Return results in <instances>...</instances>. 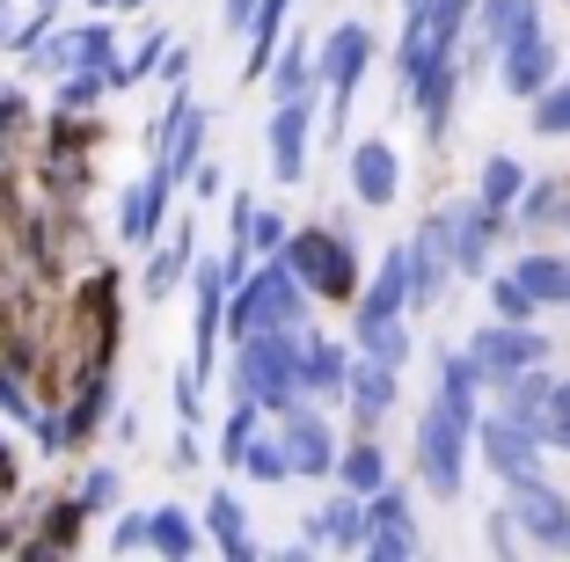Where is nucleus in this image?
<instances>
[{
    "label": "nucleus",
    "instance_id": "obj_1",
    "mask_svg": "<svg viewBox=\"0 0 570 562\" xmlns=\"http://www.w3.org/2000/svg\"><path fill=\"white\" fill-rule=\"evenodd\" d=\"M307 307L315 299L301 293V278L271 256V264H249L227 299V344H249V336H301L307 329Z\"/></svg>",
    "mask_w": 570,
    "mask_h": 562
},
{
    "label": "nucleus",
    "instance_id": "obj_2",
    "mask_svg": "<svg viewBox=\"0 0 570 562\" xmlns=\"http://www.w3.org/2000/svg\"><path fill=\"white\" fill-rule=\"evenodd\" d=\"M301 336H249V344H235V395L256 402L264 416H285V410H301L307 387H301Z\"/></svg>",
    "mask_w": 570,
    "mask_h": 562
},
{
    "label": "nucleus",
    "instance_id": "obj_3",
    "mask_svg": "<svg viewBox=\"0 0 570 562\" xmlns=\"http://www.w3.org/2000/svg\"><path fill=\"white\" fill-rule=\"evenodd\" d=\"M278 264L301 278L307 299H358V285H366L358 278V248L344 227H293L278 248Z\"/></svg>",
    "mask_w": 570,
    "mask_h": 562
},
{
    "label": "nucleus",
    "instance_id": "obj_4",
    "mask_svg": "<svg viewBox=\"0 0 570 562\" xmlns=\"http://www.w3.org/2000/svg\"><path fill=\"white\" fill-rule=\"evenodd\" d=\"M373 51L381 45H373L366 22H336V30L315 45V88H322V110H330V132H344V117H352V96H358V81H366Z\"/></svg>",
    "mask_w": 570,
    "mask_h": 562
},
{
    "label": "nucleus",
    "instance_id": "obj_5",
    "mask_svg": "<svg viewBox=\"0 0 570 562\" xmlns=\"http://www.w3.org/2000/svg\"><path fill=\"white\" fill-rule=\"evenodd\" d=\"M410 453H417V482H424V490H432L439 504H461L475 431H469V424H453L446 410H424V416H417V438H410Z\"/></svg>",
    "mask_w": 570,
    "mask_h": 562
},
{
    "label": "nucleus",
    "instance_id": "obj_6",
    "mask_svg": "<svg viewBox=\"0 0 570 562\" xmlns=\"http://www.w3.org/2000/svg\"><path fill=\"white\" fill-rule=\"evenodd\" d=\"M461 351H469V365L483 373L490 395H498V387H512L520 373H541V365L556 358L549 336H541V329H520V322H483V329H475Z\"/></svg>",
    "mask_w": 570,
    "mask_h": 562
},
{
    "label": "nucleus",
    "instance_id": "obj_7",
    "mask_svg": "<svg viewBox=\"0 0 570 562\" xmlns=\"http://www.w3.org/2000/svg\"><path fill=\"white\" fill-rule=\"evenodd\" d=\"M235 285H242V270H227V256H198V270H190V373L219 365V329H227Z\"/></svg>",
    "mask_w": 570,
    "mask_h": 562
},
{
    "label": "nucleus",
    "instance_id": "obj_8",
    "mask_svg": "<svg viewBox=\"0 0 570 562\" xmlns=\"http://www.w3.org/2000/svg\"><path fill=\"white\" fill-rule=\"evenodd\" d=\"M556 81H563V45H556L549 30H527L498 51V88L512 102H541Z\"/></svg>",
    "mask_w": 570,
    "mask_h": 562
},
{
    "label": "nucleus",
    "instance_id": "obj_9",
    "mask_svg": "<svg viewBox=\"0 0 570 562\" xmlns=\"http://www.w3.org/2000/svg\"><path fill=\"white\" fill-rule=\"evenodd\" d=\"M315 117H322V96H285V102H271L264 154H271V176H278V183H301L307 176V154H315Z\"/></svg>",
    "mask_w": 570,
    "mask_h": 562
},
{
    "label": "nucleus",
    "instance_id": "obj_10",
    "mask_svg": "<svg viewBox=\"0 0 570 562\" xmlns=\"http://www.w3.org/2000/svg\"><path fill=\"white\" fill-rule=\"evenodd\" d=\"M504 519H512L534 548H570V496L556 490L549 475L504 482Z\"/></svg>",
    "mask_w": 570,
    "mask_h": 562
},
{
    "label": "nucleus",
    "instance_id": "obj_11",
    "mask_svg": "<svg viewBox=\"0 0 570 562\" xmlns=\"http://www.w3.org/2000/svg\"><path fill=\"white\" fill-rule=\"evenodd\" d=\"M541 431H527V424H512V416H498V410H483V424H475V461L490 467L498 482H527V475H541Z\"/></svg>",
    "mask_w": 570,
    "mask_h": 562
},
{
    "label": "nucleus",
    "instance_id": "obj_12",
    "mask_svg": "<svg viewBox=\"0 0 570 562\" xmlns=\"http://www.w3.org/2000/svg\"><path fill=\"white\" fill-rule=\"evenodd\" d=\"M432 219H439V234H446L453 270H461V278H483V270H490V248H498V234H504V219H498V213H483L475 198L439 205Z\"/></svg>",
    "mask_w": 570,
    "mask_h": 562
},
{
    "label": "nucleus",
    "instance_id": "obj_13",
    "mask_svg": "<svg viewBox=\"0 0 570 562\" xmlns=\"http://www.w3.org/2000/svg\"><path fill=\"white\" fill-rule=\"evenodd\" d=\"M278 446H285V461H293V475H307V482H322V475H336V431H330V416L315 410V402H301V410H285L278 416Z\"/></svg>",
    "mask_w": 570,
    "mask_h": 562
},
{
    "label": "nucleus",
    "instance_id": "obj_14",
    "mask_svg": "<svg viewBox=\"0 0 570 562\" xmlns=\"http://www.w3.org/2000/svg\"><path fill=\"white\" fill-rule=\"evenodd\" d=\"M344 183H352V198L366 213H387V205L403 198V154L387 147V139H358L352 161H344Z\"/></svg>",
    "mask_w": 570,
    "mask_h": 562
},
{
    "label": "nucleus",
    "instance_id": "obj_15",
    "mask_svg": "<svg viewBox=\"0 0 570 562\" xmlns=\"http://www.w3.org/2000/svg\"><path fill=\"white\" fill-rule=\"evenodd\" d=\"M483 373L469 365V351H439V365H432V410H446L453 424H483Z\"/></svg>",
    "mask_w": 570,
    "mask_h": 562
},
{
    "label": "nucleus",
    "instance_id": "obj_16",
    "mask_svg": "<svg viewBox=\"0 0 570 562\" xmlns=\"http://www.w3.org/2000/svg\"><path fill=\"white\" fill-rule=\"evenodd\" d=\"M453 256H446V234H439V219H424L417 234H410V307H439V299L453 293Z\"/></svg>",
    "mask_w": 570,
    "mask_h": 562
},
{
    "label": "nucleus",
    "instance_id": "obj_17",
    "mask_svg": "<svg viewBox=\"0 0 570 562\" xmlns=\"http://www.w3.org/2000/svg\"><path fill=\"white\" fill-rule=\"evenodd\" d=\"M387 315H410V241L387 248L381 270H373L352 299V322H387Z\"/></svg>",
    "mask_w": 570,
    "mask_h": 562
},
{
    "label": "nucleus",
    "instance_id": "obj_18",
    "mask_svg": "<svg viewBox=\"0 0 570 562\" xmlns=\"http://www.w3.org/2000/svg\"><path fill=\"white\" fill-rule=\"evenodd\" d=\"M395 395H403V373H395V365H373V358H358V351H352V381H344V410H352V424L373 431L387 410H395Z\"/></svg>",
    "mask_w": 570,
    "mask_h": 562
},
{
    "label": "nucleus",
    "instance_id": "obj_19",
    "mask_svg": "<svg viewBox=\"0 0 570 562\" xmlns=\"http://www.w3.org/2000/svg\"><path fill=\"white\" fill-rule=\"evenodd\" d=\"M190 270H198V219H176V227H168V248H154V264H147V278H139V293H147V299L184 293Z\"/></svg>",
    "mask_w": 570,
    "mask_h": 562
},
{
    "label": "nucleus",
    "instance_id": "obj_20",
    "mask_svg": "<svg viewBox=\"0 0 570 562\" xmlns=\"http://www.w3.org/2000/svg\"><path fill=\"white\" fill-rule=\"evenodd\" d=\"M373 526H366V496L336 490L330 504H315L307 512V548H366Z\"/></svg>",
    "mask_w": 570,
    "mask_h": 562
},
{
    "label": "nucleus",
    "instance_id": "obj_21",
    "mask_svg": "<svg viewBox=\"0 0 570 562\" xmlns=\"http://www.w3.org/2000/svg\"><path fill=\"white\" fill-rule=\"evenodd\" d=\"M475 59H498L512 37H527V30H541V0H475Z\"/></svg>",
    "mask_w": 570,
    "mask_h": 562
},
{
    "label": "nucleus",
    "instance_id": "obj_22",
    "mask_svg": "<svg viewBox=\"0 0 570 562\" xmlns=\"http://www.w3.org/2000/svg\"><path fill=\"white\" fill-rule=\"evenodd\" d=\"M344 381H352V351L336 344V336L307 329V344H301V387H307V402H344Z\"/></svg>",
    "mask_w": 570,
    "mask_h": 562
},
{
    "label": "nucleus",
    "instance_id": "obj_23",
    "mask_svg": "<svg viewBox=\"0 0 570 562\" xmlns=\"http://www.w3.org/2000/svg\"><path fill=\"white\" fill-rule=\"evenodd\" d=\"M504 278L520 285L534 307H570V256H549V248H527L504 264Z\"/></svg>",
    "mask_w": 570,
    "mask_h": 562
},
{
    "label": "nucleus",
    "instance_id": "obj_24",
    "mask_svg": "<svg viewBox=\"0 0 570 562\" xmlns=\"http://www.w3.org/2000/svg\"><path fill=\"white\" fill-rule=\"evenodd\" d=\"M461 88H469V67H461V59L432 67L417 88H410V102H417V117H424V132H432V139H446V125H453V102H461Z\"/></svg>",
    "mask_w": 570,
    "mask_h": 562
},
{
    "label": "nucleus",
    "instance_id": "obj_25",
    "mask_svg": "<svg viewBox=\"0 0 570 562\" xmlns=\"http://www.w3.org/2000/svg\"><path fill=\"white\" fill-rule=\"evenodd\" d=\"M527 183H534V168H527L520 154H490L483 176H475V205L498 213V219H512V213H520V198H527Z\"/></svg>",
    "mask_w": 570,
    "mask_h": 562
},
{
    "label": "nucleus",
    "instance_id": "obj_26",
    "mask_svg": "<svg viewBox=\"0 0 570 562\" xmlns=\"http://www.w3.org/2000/svg\"><path fill=\"white\" fill-rule=\"evenodd\" d=\"M205 533H213V548L227 562H256V541H249V504L242 496H227V490H213L205 496V519H198Z\"/></svg>",
    "mask_w": 570,
    "mask_h": 562
},
{
    "label": "nucleus",
    "instance_id": "obj_27",
    "mask_svg": "<svg viewBox=\"0 0 570 562\" xmlns=\"http://www.w3.org/2000/svg\"><path fill=\"white\" fill-rule=\"evenodd\" d=\"M161 227H168V183L139 176L132 190H125V198H118V234H125V241H132V248H147V241H154V234H161Z\"/></svg>",
    "mask_w": 570,
    "mask_h": 562
},
{
    "label": "nucleus",
    "instance_id": "obj_28",
    "mask_svg": "<svg viewBox=\"0 0 570 562\" xmlns=\"http://www.w3.org/2000/svg\"><path fill=\"white\" fill-rule=\"evenodd\" d=\"M366 526H373V541H387V548H403V555H417V512H410V496L387 482L381 496H366Z\"/></svg>",
    "mask_w": 570,
    "mask_h": 562
},
{
    "label": "nucleus",
    "instance_id": "obj_29",
    "mask_svg": "<svg viewBox=\"0 0 570 562\" xmlns=\"http://www.w3.org/2000/svg\"><path fill=\"white\" fill-rule=\"evenodd\" d=\"M352 344H358V358L395 365V373H403V365H410V315H387V322H352Z\"/></svg>",
    "mask_w": 570,
    "mask_h": 562
},
{
    "label": "nucleus",
    "instance_id": "obj_30",
    "mask_svg": "<svg viewBox=\"0 0 570 562\" xmlns=\"http://www.w3.org/2000/svg\"><path fill=\"white\" fill-rule=\"evenodd\" d=\"M549 395H556V373L541 365V373H520L512 387H498V416H512V424L541 431V416H549Z\"/></svg>",
    "mask_w": 570,
    "mask_h": 562
},
{
    "label": "nucleus",
    "instance_id": "obj_31",
    "mask_svg": "<svg viewBox=\"0 0 570 562\" xmlns=\"http://www.w3.org/2000/svg\"><path fill=\"white\" fill-rule=\"evenodd\" d=\"M147 548H154L161 562H190V555H198V519L176 512V504L147 512Z\"/></svg>",
    "mask_w": 570,
    "mask_h": 562
},
{
    "label": "nucleus",
    "instance_id": "obj_32",
    "mask_svg": "<svg viewBox=\"0 0 570 562\" xmlns=\"http://www.w3.org/2000/svg\"><path fill=\"white\" fill-rule=\"evenodd\" d=\"M336 482L352 496H381L387 490V453L373 446V438H352V446L336 453Z\"/></svg>",
    "mask_w": 570,
    "mask_h": 562
},
{
    "label": "nucleus",
    "instance_id": "obj_33",
    "mask_svg": "<svg viewBox=\"0 0 570 562\" xmlns=\"http://www.w3.org/2000/svg\"><path fill=\"white\" fill-rule=\"evenodd\" d=\"M285 16H293V0H256V16H249V73H271Z\"/></svg>",
    "mask_w": 570,
    "mask_h": 562
},
{
    "label": "nucleus",
    "instance_id": "obj_34",
    "mask_svg": "<svg viewBox=\"0 0 570 562\" xmlns=\"http://www.w3.org/2000/svg\"><path fill=\"white\" fill-rule=\"evenodd\" d=\"M271 96H322L315 88V45H285V59H271Z\"/></svg>",
    "mask_w": 570,
    "mask_h": 562
},
{
    "label": "nucleus",
    "instance_id": "obj_35",
    "mask_svg": "<svg viewBox=\"0 0 570 562\" xmlns=\"http://www.w3.org/2000/svg\"><path fill=\"white\" fill-rule=\"evenodd\" d=\"M256 438H264V410L235 395V410H227V424H219V461H227V467H242V453H249Z\"/></svg>",
    "mask_w": 570,
    "mask_h": 562
},
{
    "label": "nucleus",
    "instance_id": "obj_36",
    "mask_svg": "<svg viewBox=\"0 0 570 562\" xmlns=\"http://www.w3.org/2000/svg\"><path fill=\"white\" fill-rule=\"evenodd\" d=\"M242 475L249 482H264V490H285L293 482V461H285V446H278V431H264L249 453H242Z\"/></svg>",
    "mask_w": 570,
    "mask_h": 562
},
{
    "label": "nucleus",
    "instance_id": "obj_37",
    "mask_svg": "<svg viewBox=\"0 0 570 562\" xmlns=\"http://www.w3.org/2000/svg\"><path fill=\"white\" fill-rule=\"evenodd\" d=\"M417 8H424V22H432L439 51H461V30L475 22V0H417Z\"/></svg>",
    "mask_w": 570,
    "mask_h": 562
},
{
    "label": "nucleus",
    "instance_id": "obj_38",
    "mask_svg": "<svg viewBox=\"0 0 570 562\" xmlns=\"http://www.w3.org/2000/svg\"><path fill=\"white\" fill-rule=\"evenodd\" d=\"M527 125H534V139H570V73L534 102V110H527Z\"/></svg>",
    "mask_w": 570,
    "mask_h": 562
},
{
    "label": "nucleus",
    "instance_id": "obj_39",
    "mask_svg": "<svg viewBox=\"0 0 570 562\" xmlns=\"http://www.w3.org/2000/svg\"><path fill=\"white\" fill-rule=\"evenodd\" d=\"M534 315H541L534 299L504 278V270H490V322H520V329H534Z\"/></svg>",
    "mask_w": 570,
    "mask_h": 562
},
{
    "label": "nucleus",
    "instance_id": "obj_40",
    "mask_svg": "<svg viewBox=\"0 0 570 562\" xmlns=\"http://www.w3.org/2000/svg\"><path fill=\"white\" fill-rule=\"evenodd\" d=\"M541 446L570 453V381H556V395H549V416H541Z\"/></svg>",
    "mask_w": 570,
    "mask_h": 562
},
{
    "label": "nucleus",
    "instance_id": "obj_41",
    "mask_svg": "<svg viewBox=\"0 0 570 562\" xmlns=\"http://www.w3.org/2000/svg\"><path fill=\"white\" fill-rule=\"evenodd\" d=\"M73 504H81V512H102V504H118V467H110V461H96Z\"/></svg>",
    "mask_w": 570,
    "mask_h": 562
},
{
    "label": "nucleus",
    "instance_id": "obj_42",
    "mask_svg": "<svg viewBox=\"0 0 570 562\" xmlns=\"http://www.w3.org/2000/svg\"><path fill=\"white\" fill-rule=\"evenodd\" d=\"M0 410H8V416H22V424H37V416H45V410L30 402V387H22V373H16V365H0Z\"/></svg>",
    "mask_w": 570,
    "mask_h": 562
},
{
    "label": "nucleus",
    "instance_id": "obj_43",
    "mask_svg": "<svg viewBox=\"0 0 570 562\" xmlns=\"http://www.w3.org/2000/svg\"><path fill=\"white\" fill-rule=\"evenodd\" d=\"M176 416H184L190 431H198V416H205V373H190V365L176 373Z\"/></svg>",
    "mask_w": 570,
    "mask_h": 562
},
{
    "label": "nucleus",
    "instance_id": "obj_44",
    "mask_svg": "<svg viewBox=\"0 0 570 562\" xmlns=\"http://www.w3.org/2000/svg\"><path fill=\"white\" fill-rule=\"evenodd\" d=\"M278 248H285V219H278V213H264V205H256V227H249V256H264V264H271V256H278Z\"/></svg>",
    "mask_w": 570,
    "mask_h": 562
},
{
    "label": "nucleus",
    "instance_id": "obj_45",
    "mask_svg": "<svg viewBox=\"0 0 570 562\" xmlns=\"http://www.w3.org/2000/svg\"><path fill=\"white\" fill-rule=\"evenodd\" d=\"M96 96H110V73H73V81L59 88V110H81V102H96Z\"/></svg>",
    "mask_w": 570,
    "mask_h": 562
},
{
    "label": "nucleus",
    "instance_id": "obj_46",
    "mask_svg": "<svg viewBox=\"0 0 570 562\" xmlns=\"http://www.w3.org/2000/svg\"><path fill=\"white\" fill-rule=\"evenodd\" d=\"M110 548H118V555L147 548V512H125V519H118V533H110Z\"/></svg>",
    "mask_w": 570,
    "mask_h": 562
},
{
    "label": "nucleus",
    "instance_id": "obj_47",
    "mask_svg": "<svg viewBox=\"0 0 570 562\" xmlns=\"http://www.w3.org/2000/svg\"><path fill=\"white\" fill-rule=\"evenodd\" d=\"M490 555H498V562H520V548H512V519H490Z\"/></svg>",
    "mask_w": 570,
    "mask_h": 562
},
{
    "label": "nucleus",
    "instance_id": "obj_48",
    "mask_svg": "<svg viewBox=\"0 0 570 562\" xmlns=\"http://www.w3.org/2000/svg\"><path fill=\"white\" fill-rule=\"evenodd\" d=\"M190 190H198V198H219V161H213V154L198 161V176H190Z\"/></svg>",
    "mask_w": 570,
    "mask_h": 562
},
{
    "label": "nucleus",
    "instance_id": "obj_49",
    "mask_svg": "<svg viewBox=\"0 0 570 562\" xmlns=\"http://www.w3.org/2000/svg\"><path fill=\"white\" fill-rule=\"evenodd\" d=\"M249 16H256V0H219V22L227 30H249Z\"/></svg>",
    "mask_w": 570,
    "mask_h": 562
},
{
    "label": "nucleus",
    "instance_id": "obj_50",
    "mask_svg": "<svg viewBox=\"0 0 570 562\" xmlns=\"http://www.w3.org/2000/svg\"><path fill=\"white\" fill-rule=\"evenodd\" d=\"M184 73H190V51L168 45V51H161V81H184Z\"/></svg>",
    "mask_w": 570,
    "mask_h": 562
},
{
    "label": "nucleus",
    "instance_id": "obj_51",
    "mask_svg": "<svg viewBox=\"0 0 570 562\" xmlns=\"http://www.w3.org/2000/svg\"><path fill=\"white\" fill-rule=\"evenodd\" d=\"M176 467H198V431H190V424L176 431Z\"/></svg>",
    "mask_w": 570,
    "mask_h": 562
},
{
    "label": "nucleus",
    "instance_id": "obj_52",
    "mask_svg": "<svg viewBox=\"0 0 570 562\" xmlns=\"http://www.w3.org/2000/svg\"><path fill=\"white\" fill-rule=\"evenodd\" d=\"M0 45H22V22H16V0H0Z\"/></svg>",
    "mask_w": 570,
    "mask_h": 562
},
{
    "label": "nucleus",
    "instance_id": "obj_53",
    "mask_svg": "<svg viewBox=\"0 0 570 562\" xmlns=\"http://www.w3.org/2000/svg\"><path fill=\"white\" fill-rule=\"evenodd\" d=\"M358 555H366V562H417V555H403V548H387V541H366Z\"/></svg>",
    "mask_w": 570,
    "mask_h": 562
},
{
    "label": "nucleus",
    "instance_id": "obj_54",
    "mask_svg": "<svg viewBox=\"0 0 570 562\" xmlns=\"http://www.w3.org/2000/svg\"><path fill=\"white\" fill-rule=\"evenodd\" d=\"M88 8H102V16H125V8H147V0H88Z\"/></svg>",
    "mask_w": 570,
    "mask_h": 562
},
{
    "label": "nucleus",
    "instance_id": "obj_55",
    "mask_svg": "<svg viewBox=\"0 0 570 562\" xmlns=\"http://www.w3.org/2000/svg\"><path fill=\"white\" fill-rule=\"evenodd\" d=\"M278 562H315V548H278Z\"/></svg>",
    "mask_w": 570,
    "mask_h": 562
},
{
    "label": "nucleus",
    "instance_id": "obj_56",
    "mask_svg": "<svg viewBox=\"0 0 570 562\" xmlns=\"http://www.w3.org/2000/svg\"><path fill=\"white\" fill-rule=\"evenodd\" d=\"M563 555H570V548H563Z\"/></svg>",
    "mask_w": 570,
    "mask_h": 562
}]
</instances>
